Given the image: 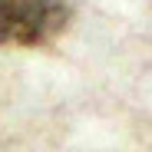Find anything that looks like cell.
Wrapping results in <instances>:
<instances>
[{"mask_svg":"<svg viewBox=\"0 0 152 152\" xmlns=\"http://www.w3.org/2000/svg\"><path fill=\"white\" fill-rule=\"evenodd\" d=\"M69 23L66 0H0V43L46 46Z\"/></svg>","mask_w":152,"mask_h":152,"instance_id":"cell-1","label":"cell"}]
</instances>
